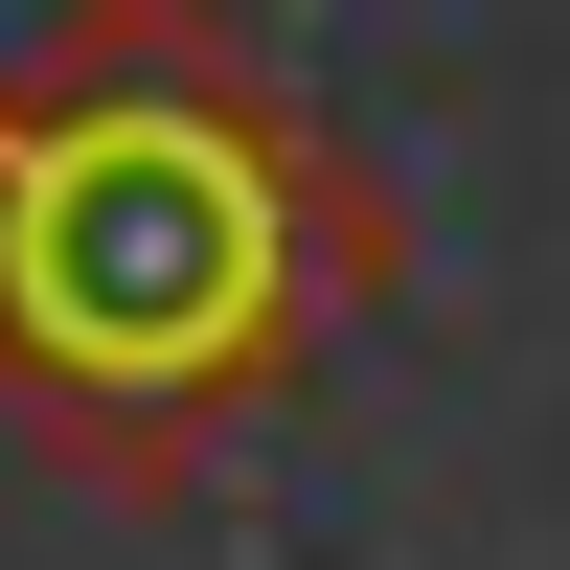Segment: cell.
I'll return each instance as SVG.
<instances>
[{"instance_id": "1", "label": "cell", "mask_w": 570, "mask_h": 570, "mask_svg": "<svg viewBox=\"0 0 570 570\" xmlns=\"http://www.w3.org/2000/svg\"><path fill=\"white\" fill-rule=\"evenodd\" d=\"M365 297V183L183 0H69L0 69V411L115 480L206 456Z\"/></svg>"}]
</instances>
